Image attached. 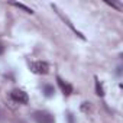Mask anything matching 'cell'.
Segmentation results:
<instances>
[{"instance_id": "1", "label": "cell", "mask_w": 123, "mask_h": 123, "mask_svg": "<svg viewBox=\"0 0 123 123\" xmlns=\"http://www.w3.org/2000/svg\"><path fill=\"white\" fill-rule=\"evenodd\" d=\"M32 117H33V120L36 123H55V117L49 111H45V110H36V111H33Z\"/></svg>"}, {"instance_id": "2", "label": "cell", "mask_w": 123, "mask_h": 123, "mask_svg": "<svg viewBox=\"0 0 123 123\" xmlns=\"http://www.w3.org/2000/svg\"><path fill=\"white\" fill-rule=\"evenodd\" d=\"M31 70L35 74L45 75V74L49 73V65H48V62H43V61H35V62L31 64Z\"/></svg>"}, {"instance_id": "3", "label": "cell", "mask_w": 123, "mask_h": 123, "mask_svg": "<svg viewBox=\"0 0 123 123\" xmlns=\"http://www.w3.org/2000/svg\"><path fill=\"white\" fill-rule=\"evenodd\" d=\"M10 97H12V100H15V101L19 103V104H28V101H29L28 94H26L23 90H18V88L10 93Z\"/></svg>"}, {"instance_id": "4", "label": "cell", "mask_w": 123, "mask_h": 123, "mask_svg": "<svg viewBox=\"0 0 123 123\" xmlns=\"http://www.w3.org/2000/svg\"><path fill=\"white\" fill-rule=\"evenodd\" d=\"M56 83H58V86L61 87V90H62L64 96H70V94H73L74 88H73V86H71L70 83L64 81L62 78H61V77H56Z\"/></svg>"}, {"instance_id": "5", "label": "cell", "mask_w": 123, "mask_h": 123, "mask_svg": "<svg viewBox=\"0 0 123 123\" xmlns=\"http://www.w3.org/2000/svg\"><path fill=\"white\" fill-rule=\"evenodd\" d=\"M10 5H12V6H15V7H18V9H22L23 12H26V13H29V15H32V13H33V10H32L31 7H28V6H25V5H22V3H16V2H12Z\"/></svg>"}, {"instance_id": "6", "label": "cell", "mask_w": 123, "mask_h": 123, "mask_svg": "<svg viewBox=\"0 0 123 123\" xmlns=\"http://www.w3.org/2000/svg\"><path fill=\"white\" fill-rule=\"evenodd\" d=\"M94 80H96V93H97V96L103 97V96H104V90H103V86L100 84V81H98V78H97V77H96Z\"/></svg>"}, {"instance_id": "7", "label": "cell", "mask_w": 123, "mask_h": 123, "mask_svg": "<svg viewBox=\"0 0 123 123\" xmlns=\"http://www.w3.org/2000/svg\"><path fill=\"white\" fill-rule=\"evenodd\" d=\"M43 93H45V96H46V97H51V96L55 93V90H54V87H52V86L46 84V86H43Z\"/></svg>"}, {"instance_id": "8", "label": "cell", "mask_w": 123, "mask_h": 123, "mask_svg": "<svg viewBox=\"0 0 123 123\" xmlns=\"http://www.w3.org/2000/svg\"><path fill=\"white\" fill-rule=\"evenodd\" d=\"M3 52H5V46H3V45H2V43H0V55H2V54H3Z\"/></svg>"}]
</instances>
